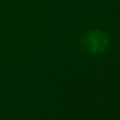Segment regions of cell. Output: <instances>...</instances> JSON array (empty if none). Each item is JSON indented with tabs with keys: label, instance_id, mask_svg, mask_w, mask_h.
<instances>
[{
	"label": "cell",
	"instance_id": "cell-1",
	"mask_svg": "<svg viewBox=\"0 0 120 120\" xmlns=\"http://www.w3.org/2000/svg\"><path fill=\"white\" fill-rule=\"evenodd\" d=\"M106 38L100 34V33H92L87 36V39L85 41L87 48L91 50V51H101L105 47H106Z\"/></svg>",
	"mask_w": 120,
	"mask_h": 120
}]
</instances>
